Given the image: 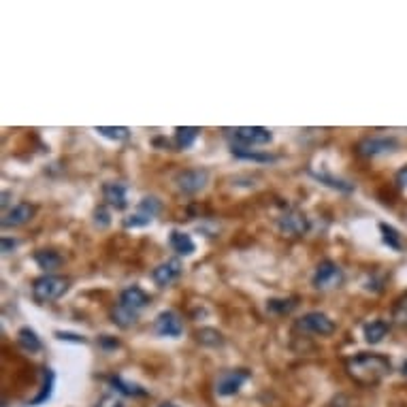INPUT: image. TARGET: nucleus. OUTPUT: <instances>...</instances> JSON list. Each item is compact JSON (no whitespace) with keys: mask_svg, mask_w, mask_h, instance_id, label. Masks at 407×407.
<instances>
[{"mask_svg":"<svg viewBox=\"0 0 407 407\" xmlns=\"http://www.w3.org/2000/svg\"><path fill=\"white\" fill-rule=\"evenodd\" d=\"M346 371L360 386H376L392 371V362L384 354L360 352L346 360Z\"/></svg>","mask_w":407,"mask_h":407,"instance_id":"1","label":"nucleus"},{"mask_svg":"<svg viewBox=\"0 0 407 407\" xmlns=\"http://www.w3.org/2000/svg\"><path fill=\"white\" fill-rule=\"evenodd\" d=\"M71 286V281L62 275H40L38 279H34L32 283V297L36 303L45 305V303H52V301H58Z\"/></svg>","mask_w":407,"mask_h":407,"instance_id":"2","label":"nucleus"},{"mask_svg":"<svg viewBox=\"0 0 407 407\" xmlns=\"http://www.w3.org/2000/svg\"><path fill=\"white\" fill-rule=\"evenodd\" d=\"M226 137H230L237 147H252V145H267L273 141V135L269 128L262 126H239V128H226Z\"/></svg>","mask_w":407,"mask_h":407,"instance_id":"3","label":"nucleus"},{"mask_svg":"<svg viewBox=\"0 0 407 407\" xmlns=\"http://www.w3.org/2000/svg\"><path fill=\"white\" fill-rule=\"evenodd\" d=\"M295 329L307 335H318V337H327L335 333V322L322 311H309L303 318L297 320Z\"/></svg>","mask_w":407,"mask_h":407,"instance_id":"4","label":"nucleus"},{"mask_svg":"<svg viewBox=\"0 0 407 407\" xmlns=\"http://www.w3.org/2000/svg\"><path fill=\"white\" fill-rule=\"evenodd\" d=\"M311 283L316 290H333L343 283V269L333 260H322L316 267V273L311 277Z\"/></svg>","mask_w":407,"mask_h":407,"instance_id":"5","label":"nucleus"},{"mask_svg":"<svg viewBox=\"0 0 407 407\" xmlns=\"http://www.w3.org/2000/svg\"><path fill=\"white\" fill-rule=\"evenodd\" d=\"M399 147V141L394 137H364L356 143V154L362 158H376L380 154H390Z\"/></svg>","mask_w":407,"mask_h":407,"instance_id":"6","label":"nucleus"},{"mask_svg":"<svg viewBox=\"0 0 407 407\" xmlns=\"http://www.w3.org/2000/svg\"><path fill=\"white\" fill-rule=\"evenodd\" d=\"M250 380L248 369H226L216 380V392L220 397H232L241 390V386Z\"/></svg>","mask_w":407,"mask_h":407,"instance_id":"7","label":"nucleus"},{"mask_svg":"<svg viewBox=\"0 0 407 407\" xmlns=\"http://www.w3.org/2000/svg\"><path fill=\"white\" fill-rule=\"evenodd\" d=\"M207 182H209V171L207 169H188V171H182L175 177L177 190L184 192V194H196V192H200L202 188L207 186Z\"/></svg>","mask_w":407,"mask_h":407,"instance_id":"8","label":"nucleus"},{"mask_svg":"<svg viewBox=\"0 0 407 407\" xmlns=\"http://www.w3.org/2000/svg\"><path fill=\"white\" fill-rule=\"evenodd\" d=\"M184 273V265L182 260L177 258H171V260H165L160 262L154 271H151V279L158 288H167L171 283H175L179 279V275Z\"/></svg>","mask_w":407,"mask_h":407,"instance_id":"9","label":"nucleus"},{"mask_svg":"<svg viewBox=\"0 0 407 407\" xmlns=\"http://www.w3.org/2000/svg\"><path fill=\"white\" fill-rule=\"evenodd\" d=\"M154 331L160 337H179L182 331H184V322H182V318H179L177 311L167 309V311H162V313L156 316V320H154Z\"/></svg>","mask_w":407,"mask_h":407,"instance_id":"10","label":"nucleus"},{"mask_svg":"<svg viewBox=\"0 0 407 407\" xmlns=\"http://www.w3.org/2000/svg\"><path fill=\"white\" fill-rule=\"evenodd\" d=\"M279 230L290 237H301L309 230V220L301 209H290L279 218Z\"/></svg>","mask_w":407,"mask_h":407,"instance_id":"11","label":"nucleus"},{"mask_svg":"<svg viewBox=\"0 0 407 407\" xmlns=\"http://www.w3.org/2000/svg\"><path fill=\"white\" fill-rule=\"evenodd\" d=\"M128 188L126 184H121V182H107L103 186V198L109 207L121 212V209H126L128 207V196H126Z\"/></svg>","mask_w":407,"mask_h":407,"instance_id":"12","label":"nucleus"},{"mask_svg":"<svg viewBox=\"0 0 407 407\" xmlns=\"http://www.w3.org/2000/svg\"><path fill=\"white\" fill-rule=\"evenodd\" d=\"M36 214V207L30 205V202H17L9 212H5L3 216V226L5 228H17L24 226L32 220V216Z\"/></svg>","mask_w":407,"mask_h":407,"instance_id":"13","label":"nucleus"},{"mask_svg":"<svg viewBox=\"0 0 407 407\" xmlns=\"http://www.w3.org/2000/svg\"><path fill=\"white\" fill-rule=\"evenodd\" d=\"M149 303H151V297L143 288H139V286H128V288H124V290L119 293V305L131 309V311L139 313Z\"/></svg>","mask_w":407,"mask_h":407,"instance_id":"14","label":"nucleus"},{"mask_svg":"<svg viewBox=\"0 0 407 407\" xmlns=\"http://www.w3.org/2000/svg\"><path fill=\"white\" fill-rule=\"evenodd\" d=\"M388 331H390V322H386L382 318L380 320H371L369 324H364V341L376 346V343H380L388 335Z\"/></svg>","mask_w":407,"mask_h":407,"instance_id":"15","label":"nucleus"},{"mask_svg":"<svg viewBox=\"0 0 407 407\" xmlns=\"http://www.w3.org/2000/svg\"><path fill=\"white\" fill-rule=\"evenodd\" d=\"M34 262H36L40 269H43L47 275H52V271H56V269L62 267L64 258H62L58 252H54V250H38V252L34 254Z\"/></svg>","mask_w":407,"mask_h":407,"instance_id":"16","label":"nucleus"},{"mask_svg":"<svg viewBox=\"0 0 407 407\" xmlns=\"http://www.w3.org/2000/svg\"><path fill=\"white\" fill-rule=\"evenodd\" d=\"M169 243H171V248H173L179 256H190V254H194V250H196L192 237H190L188 232H182V230H171Z\"/></svg>","mask_w":407,"mask_h":407,"instance_id":"17","label":"nucleus"},{"mask_svg":"<svg viewBox=\"0 0 407 407\" xmlns=\"http://www.w3.org/2000/svg\"><path fill=\"white\" fill-rule=\"evenodd\" d=\"M17 343H20L22 350H26V352H30V354L40 352V348H43V343H40L36 331L30 329V327H22V329L17 331Z\"/></svg>","mask_w":407,"mask_h":407,"instance_id":"18","label":"nucleus"},{"mask_svg":"<svg viewBox=\"0 0 407 407\" xmlns=\"http://www.w3.org/2000/svg\"><path fill=\"white\" fill-rule=\"evenodd\" d=\"M111 318H113V322L117 324L119 329H131V327H135L137 324V320H139V313L137 311H131V309H126V307H121L119 303L113 307V311H111Z\"/></svg>","mask_w":407,"mask_h":407,"instance_id":"19","label":"nucleus"},{"mask_svg":"<svg viewBox=\"0 0 407 407\" xmlns=\"http://www.w3.org/2000/svg\"><path fill=\"white\" fill-rule=\"evenodd\" d=\"M198 133H200V128H196V126H179V128H175V145L179 149L192 147L194 141L198 139Z\"/></svg>","mask_w":407,"mask_h":407,"instance_id":"20","label":"nucleus"},{"mask_svg":"<svg viewBox=\"0 0 407 407\" xmlns=\"http://www.w3.org/2000/svg\"><path fill=\"white\" fill-rule=\"evenodd\" d=\"M54 384H56V376L52 369H43V386H40V392L36 399L30 401V405H40L52 399V392H54Z\"/></svg>","mask_w":407,"mask_h":407,"instance_id":"21","label":"nucleus"},{"mask_svg":"<svg viewBox=\"0 0 407 407\" xmlns=\"http://www.w3.org/2000/svg\"><path fill=\"white\" fill-rule=\"evenodd\" d=\"M311 175H313L320 184L329 186V188H333V190H341V192H352V190H354V184L343 182V179H339V177H333V175H329V173H316V171H311Z\"/></svg>","mask_w":407,"mask_h":407,"instance_id":"22","label":"nucleus"},{"mask_svg":"<svg viewBox=\"0 0 407 407\" xmlns=\"http://www.w3.org/2000/svg\"><path fill=\"white\" fill-rule=\"evenodd\" d=\"M232 156L243 158V160H254V162H273L275 160V156H271V154H262V151H256L250 147H237V145H232Z\"/></svg>","mask_w":407,"mask_h":407,"instance_id":"23","label":"nucleus"},{"mask_svg":"<svg viewBox=\"0 0 407 407\" xmlns=\"http://www.w3.org/2000/svg\"><path fill=\"white\" fill-rule=\"evenodd\" d=\"M196 341L202 343V346L218 348V346L224 343V337H222V333H218L216 329H200V331H196Z\"/></svg>","mask_w":407,"mask_h":407,"instance_id":"24","label":"nucleus"},{"mask_svg":"<svg viewBox=\"0 0 407 407\" xmlns=\"http://www.w3.org/2000/svg\"><path fill=\"white\" fill-rule=\"evenodd\" d=\"M96 133L111 141H126L131 137V131L126 126H96Z\"/></svg>","mask_w":407,"mask_h":407,"instance_id":"25","label":"nucleus"},{"mask_svg":"<svg viewBox=\"0 0 407 407\" xmlns=\"http://www.w3.org/2000/svg\"><path fill=\"white\" fill-rule=\"evenodd\" d=\"M392 322L397 327H407V293L401 295L397 301H394V307H392Z\"/></svg>","mask_w":407,"mask_h":407,"instance_id":"26","label":"nucleus"},{"mask_svg":"<svg viewBox=\"0 0 407 407\" xmlns=\"http://www.w3.org/2000/svg\"><path fill=\"white\" fill-rule=\"evenodd\" d=\"M297 307V299H271L267 301V309L271 313L283 316V313H290Z\"/></svg>","mask_w":407,"mask_h":407,"instance_id":"27","label":"nucleus"},{"mask_svg":"<svg viewBox=\"0 0 407 407\" xmlns=\"http://www.w3.org/2000/svg\"><path fill=\"white\" fill-rule=\"evenodd\" d=\"M111 384H113L119 392H124V394H128V397H143V394H147L141 386L131 384V382H124L121 378H111Z\"/></svg>","mask_w":407,"mask_h":407,"instance_id":"28","label":"nucleus"},{"mask_svg":"<svg viewBox=\"0 0 407 407\" xmlns=\"http://www.w3.org/2000/svg\"><path fill=\"white\" fill-rule=\"evenodd\" d=\"M380 230H382V237H384V243L392 250H401V235L397 232V228H392L390 224H380Z\"/></svg>","mask_w":407,"mask_h":407,"instance_id":"29","label":"nucleus"},{"mask_svg":"<svg viewBox=\"0 0 407 407\" xmlns=\"http://www.w3.org/2000/svg\"><path fill=\"white\" fill-rule=\"evenodd\" d=\"M160 209H162V202H160L156 196H145V198L139 202V212H143V214H147V216H151V218H156V216L160 214Z\"/></svg>","mask_w":407,"mask_h":407,"instance_id":"30","label":"nucleus"},{"mask_svg":"<svg viewBox=\"0 0 407 407\" xmlns=\"http://www.w3.org/2000/svg\"><path fill=\"white\" fill-rule=\"evenodd\" d=\"M151 216H147V214H143V212H139L137 209V214H133V216H128L126 220H124V226L126 228H141V226H147V224H151Z\"/></svg>","mask_w":407,"mask_h":407,"instance_id":"31","label":"nucleus"},{"mask_svg":"<svg viewBox=\"0 0 407 407\" xmlns=\"http://www.w3.org/2000/svg\"><path fill=\"white\" fill-rule=\"evenodd\" d=\"M94 222H96V226L105 228V226L111 224V214H109L105 207H98V209L94 212Z\"/></svg>","mask_w":407,"mask_h":407,"instance_id":"32","label":"nucleus"},{"mask_svg":"<svg viewBox=\"0 0 407 407\" xmlns=\"http://www.w3.org/2000/svg\"><path fill=\"white\" fill-rule=\"evenodd\" d=\"M56 337H58V339H62V341L86 343V337H81V335H73V333H62V331H58V333H56Z\"/></svg>","mask_w":407,"mask_h":407,"instance_id":"33","label":"nucleus"},{"mask_svg":"<svg viewBox=\"0 0 407 407\" xmlns=\"http://www.w3.org/2000/svg\"><path fill=\"white\" fill-rule=\"evenodd\" d=\"M15 248H17V241L15 239L3 237V243H0V250H3V254H11Z\"/></svg>","mask_w":407,"mask_h":407,"instance_id":"34","label":"nucleus"},{"mask_svg":"<svg viewBox=\"0 0 407 407\" xmlns=\"http://www.w3.org/2000/svg\"><path fill=\"white\" fill-rule=\"evenodd\" d=\"M397 184H399V188L407 190V167L397 173Z\"/></svg>","mask_w":407,"mask_h":407,"instance_id":"35","label":"nucleus"},{"mask_svg":"<svg viewBox=\"0 0 407 407\" xmlns=\"http://www.w3.org/2000/svg\"><path fill=\"white\" fill-rule=\"evenodd\" d=\"M101 346H105V348H117L119 341L113 339V337H109V335H103V337H101Z\"/></svg>","mask_w":407,"mask_h":407,"instance_id":"36","label":"nucleus"},{"mask_svg":"<svg viewBox=\"0 0 407 407\" xmlns=\"http://www.w3.org/2000/svg\"><path fill=\"white\" fill-rule=\"evenodd\" d=\"M160 407H177V405H175V403H162Z\"/></svg>","mask_w":407,"mask_h":407,"instance_id":"37","label":"nucleus"}]
</instances>
